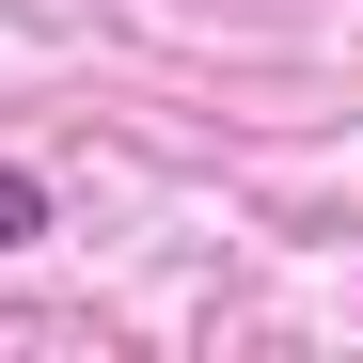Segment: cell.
<instances>
[{
	"label": "cell",
	"mask_w": 363,
	"mask_h": 363,
	"mask_svg": "<svg viewBox=\"0 0 363 363\" xmlns=\"http://www.w3.org/2000/svg\"><path fill=\"white\" fill-rule=\"evenodd\" d=\"M32 237H48V190H32L16 158H0V253H32Z\"/></svg>",
	"instance_id": "obj_1"
}]
</instances>
